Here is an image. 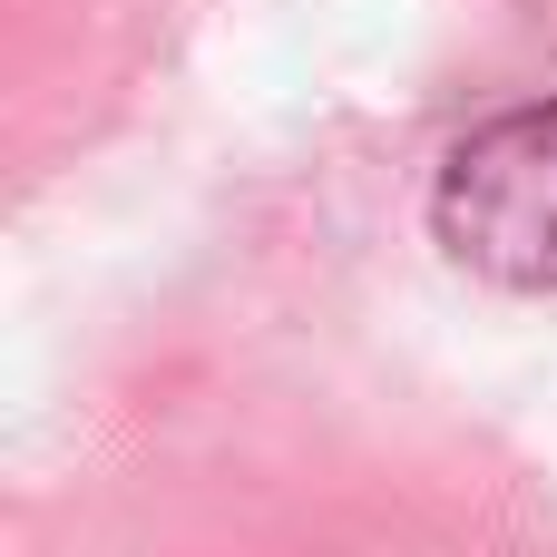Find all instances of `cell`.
I'll use <instances>...</instances> for the list:
<instances>
[{"mask_svg": "<svg viewBox=\"0 0 557 557\" xmlns=\"http://www.w3.org/2000/svg\"><path fill=\"white\" fill-rule=\"evenodd\" d=\"M441 245L519 294H557V98L470 127L431 196Z\"/></svg>", "mask_w": 557, "mask_h": 557, "instance_id": "1", "label": "cell"}]
</instances>
